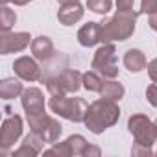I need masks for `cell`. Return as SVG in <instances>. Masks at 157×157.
<instances>
[{
	"instance_id": "31",
	"label": "cell",
	"mask_w": 157,
	"mask_h": 157,
	"mask_svg": "<svg viewBox=\"0 0 157 157\" xmlns=\"http://www.w3.org/2000/svg\"><path fill=\"white\" fill-rule=\"evenodd\" d=\"M148 24H150V28H151V30H155V32H157V11H155V13H151V15L148 17Z\"/></svg>"
},
{
	"instance_id": "28",
	"label": "cell",
	"mask_w": 157,
	"mask_h": 157,
	"mask_svg": "<svg viewBox=\"0 0 157 157\" xmlns=\"http://www.w3.org/2000/svg\"><path fill=\"white\" fill-rule=\"evenodd\" d=\"M146 68H148V74H150V80H151L153 83H157V57L151 59Z\"/></svg>"
},
{
	"instance_id": "16",
	"label": "cell",
	"mask_w": 157,
	"mask_h": 157,
	"mask_svg": "<svg viewBox=\"0 0 157 157\" xmlns=\"http://www.w3.org/2000/svg\"><path fill=\"white\" fill-rule=\"evenodd\" d=\"M124 85L122 83H118V82H115V80H109L107 82H104V85H102V91H100V96L102 98H105V100H113V102H118L122 96H124Z\"/></svg>"
},
{
	"instance_id": "15",
	"label": "cell",
	"mask_w": 157,
	"mask_h": 157,
	"mask_svg": "<svg viewBox=\"0 0 157 157\" xmlns=\"http://www.w3.org/2000/svg\"><path fill=\"white\" fill-rule=\"evenodd\" d=\"M24 89H22V83H21V78H6V80L0 82V96L4 100H11V98H17V96H22Z\"/></svg>"
},
{
	"instance_id": "7",
	"label": "cell",
	"mask_w": 157,
	"mask_h": 157,
	"mask_svg": "<svg viewBox=\"0 0 157 157\" xmlns=\"http://www.w3.org/2000/svg\"><path fill=\"white\" fill-rule=\"evenodd\" d=\"M22 135V118L19 115H11L2 122L0 128V148L2 150H10L19 137Z\"/></svg>"
},
{
	"instance_id": "12",
	"label": "cell",
	"mask_w": 157,
	"mask_h": 157,
	"mask_svg": "<svg viewBox=\"0 0 157 157\" xmlns=\"http://www.w3.org/2000/svg\"><path fill=\"white\" fill-rule=\"evenodd\" d=\"M32 54H33V57L39 59V61H50V59L54 57V54H56L52 39L46 37V35L35 37V39L32 41Z\"/></svg>"
},
{
	"instance_id": "36",
	"label": "cell",
	"mask_w": 157,
	"mask_h": 157,
	"mask_svg": "<svg viewBox=\"0 0 157 157\" xmlns=\"http://www.w3.org/2000/svg\"><path fill=\"white\" fill-rule=\"evenodd\" d=\"M155 155H157V151H155Z\"/></svg>"
},
{
	"instance_id": "13",
	"label": "cell",
	"mask_w": 157,
	"mask_h": 157,
	"mask_svg": "<svg viewBox=\"0 0 157 157\" xmlns=\"http://www.w3.org/2000/svg\"><path fill=\"white\" fill-rule=\"evenodd\" d=\"M83 6L80 2L76 4H67V6H61V10L57 11V21L63 24V26H72L76 24L78 21L83 19Z\"/></svg>"
},
{
	"instance_id": "9",
	"label": "cell",
	"mask_w": 157,
	"mask_h": 157,
	"mask_svg": "<svg viewBox=\"0 0 157 157\" xmlns=\"http://www.w3.org/2000/svg\"><path fill=\"white\" fill-rule=\"evenodd\" d=\"M21 104H22V109H24L26 115L43 113V111H44V94H43V91L37 89V87L24 89L22 98H21Z\"/></svg>"
},
{
	"instance_id": "10",
	"label": "cell",
	"mask_w": 157,
	"mask_h": 157,
	"mask_svg": "<svg viewBox=\"0 0 157 157\" xmlns=\"http://www.w3.org/2000/svg\"><path fill=\"white\" fill-rule=\"evenodd\" d=\"M56 80L67 94H72V93H78L80 87L83 85V74L74 68H65L61 74H56Z\"/></svg>"
},
{
	"instance_id": "23",
	"label": "cell",
	"mask_w": 157,
	"mask_h": 157,
	"mask_svg": "<svg viewBox=\"0 0 157 157\" xmlns=\"http://www.w3.org/2000/svg\"><path fill=\"white\" fill-rule=\"evenodd\" d=\"M44 155H59V157H70V148H68V142L63 140V142H54L50 150L44 151Z\"/></svg>"
},
{
	"instance_id": "27",
	"label": "cell",
	"mask_w": 157,
	"mask_h": 157,
	"mask_svg": "<svg viewBox=\"0 0 157 157\" xmlns=\"http://www.w3.org/2000/svg\"><path fill=\"white\" fill-rule=\"evenodd\" d=\"M131 155H133V157H139V155H151V148H150V146H144V144L135 142V144H133V148H131Z\"/></svg>"
},
{
	"instance_id": "20",
	"label": "cell",
	"mask_w": 157,
	"mask_h": 157,
	"mask_svg": "<svg viewBox=\"0 0 157 157\" xmlns=\"http://www.w3.org/2000/svg\"><path fill=\"white\" fill-rule=\"evenodd\" d=\"M17 22V15L13 10H10L8 6H2V10H0V30L4 32H11L13 24Z\"/></svg>"
},
{
	"instance_id": "24",
	"label": "cell",
	"mask_w": 157,
	"mask_h": 157,
	"mask_svg": "<svg viewBox=\"0 0 157 157\" xmlns=\"http://www.w3.org/2000/svg\"><path fill=\"white\" fill-rule=\"evenodd\" d=\"M41 151L35 148V146H32L30 142H26V140H22V144L13 151V157H35V155H39Z\"/></svg>"
},
{
	"instance_id": "17",
	"label": "cell",
	"mask_w": 157,
	"mask_h": 157,
	"mask_svg": "<svg viewBox=\"0 0 157 157\" xmlns=\"http://www.w3.org/2000/svg\"><path fill=\"white\" fill-rule=\"evenodd\" d=\"M61 133H63V126L59 124V120H56V118L50 117L48 124L44 126V129H43L39 135L43 137V140H44L46 144H54V142H57V139L61 137Z\"/></svg>"
},
{
	"instance_id": "30",
	"label": "cell",
	"mask_w": 157,
	"mask_h": 157,
	"mask_svg": "<svg viewBox=\"0 0 157 157\" xmlns=\"http://www.w3.org/2000/svg\"><path fill=\"white\" fill-rule=\"evenodd\" d=\"M100 153H102V151H100L98 146H91V144H89V146L85 148V151H83V157H100Z\"/></svg>"
},
{
	"instance_id": "4",
	"label": "cell",
	"mask_w": 157,
	"mask_h": 157,
	"mask_svg": "<svg viewBox=\"0 0 157 157\" xmlns=\"http://www.w3.org/2000/svg\"><path fill=\"white\" fill-rule=\"evenodd\" d=\"M91 67L102 74L104 78H115L118 76V59H117V48L113 43H104L96 52H94V57H93V63Z\"/></svg>"
},
{
	"instance_id": "8",
	"label": "cell",
	"mask_w": 157,
	"mask_h": 157,
	"mask_svg": "<svg viewBox=\"0 0 157 157\" xmlns=\"http://www.w3.org/2000/svg\"><path fill=\"white\" fill-rule=\"evenodd\" d=\"M13 70H15V74L21 78V80H24V82H39V80H43L41 67L37 65L35 59H32L28 56H22V57L15 59Z\"/></svg>"
},
{
	"instance_id": "5",
	"label": "cell",
	"mask_w": 157,
	"mask_h": 157,
	"mask_svg": "<svg viewBox=\"0 0 157 157\" xmlns=\"http://www.w3.org/2000/svg\"><path fill=\"white\" fill-rule=\"evenodd\" d=\"M128 129L135 137V142H139V144L151 148L153 142L157 140V126L146 115H140V113L131 115L128 120Z\"/></svg>"
},
{
	"instance_id": "14",
	"label": "cell",
	"mask_w": 157,
	"mask_h": 157,
	"mask_svg": "<svg viewBox=\"0 0 157 157\" xmlns=\"http://www.w3.org/2000/svg\"><path fill=\"white\" fill-rule=\"evenodd\" d=\"M124 67L129 72H140V70H144L148 67V61H146L144 52H140L137 48H129L124 54Z\"/></svg>"
},
{
	"instance_id": "11",
	"label": "cell",
	"mask_w": 157,
	"mask_h": 157,
	"mask_svg": "<svg viewBox=\"0 0 157 157\" xmlns=\"http://www.w3.org/2000/svg\"><path fill=\"white\" fill-rule=\"evenodd\" d=\"M78 43L85 48H91L102 43V24L100 22H87L78 32Z\"/></svg>"
},
{
	"instance_id": "33",
	"label": "cell",
	"mask_w": 157,
	"mask_h": 157,
	"mask_svg": "<svg viewBox=\"0 0 157 157\" xmlns=\"http://www.w3.org/2000/svg\"><path fill=\"white\" fill-rule=\"evenodd\" d=\"M13 2H15L17 6H26L28 2H32V0H13Z\"/></svg>"
},
{
	"instance_id": "21",
	"label": "cell",
	"mask_w": 157,
	"mask_h": 157,
	"mask_svg": "<svg viewBox=\"0 0 157 157\" xmlns=\"http://www.w3.org/2000/svg\"><path fill=\"white\" fill-rule=\"evenodd\" d=\"M67 142H68V148H70V153L72 155H83L85 148L89 146V142L82 135H70L67 139Z\"/></svg>"
},
{
	"instance_id": "25",
	"label": "cell",
	"mask_w": 157,
	"mask_h": 157,
	"mask_svg": "<svg viewBox=\"0 0 157 157\" xmlns=\"http://www.w3.org/2000/svg\"><path fill=\"white\" fill-rule=\"evenodd\" d=\"M146 100L151 107H157V83H151L146 87Z\"/></svg>"
},
{
	"instance_id": "26",
	"label": "cell",
	"mask_w": 157,
	"mask_h": 157,
	"mask_svg": "<svg viewBox=\"0 0 157 157\" xmlns=\"http://www.w3.org/2000/svg\"><path fill=\"white\" fill-rule=\"evenodd\" d=\"M157 11V0H142L140 2V13L151 15Z\"/></svg>"
},
{
	"instance_id": "19",
	"label": "cell",
	"mask_w": 157,
	"mask_h": 157,
	"mask_svg": "<svg viewBox=\"0 0 157 157\" xmlns=\"http://www.w3.org/2000/svg\"><path fill=\"white\" fill-rule=\"evenodd\" d=\"M26 120L30 124V131H35V133H41L44 129V126L48 124L50 117L46 115V111L43 113H32V115H26Z\"/></svg>"
},
{
	"instance_id": "1",
	"label": "cell",
	"mask_w": 157,
	"mask_h": 157,
	"mask_svg": "<svg viewBox=\"0 0 157 157\" xmlns=\"http://www.w3.org/2000/svg\"><path fill=\"white\" fill-rule=\"evenodd\" d=\"M118 118H120V107L117 105V102L100 98V100L93 102V104L87 107L83 124L87 126V129H89L91 133L100 135V133H104L107 128L115 126V124L118 122Z\"/></svg>"
},
{
	"instance_id": "2",
	"label": "cell",
	"mask_w": 157,
	"mask_h": 157,
	"mask_svg": "<svg viewBox=\"0 0 157 157\" xmlns=\"http://www.w3.org/2000/svg\"><path fill=\"white\" fill-rule=\"evenodd\" d=\"M139 13H135L133 10L129 11H118L100 22L102 24V43H113V41H126L133 35L135 32V22H137Z\"/></svg>"
},
{
	"instance_id": "35",
	"label": "cell",
	"mask_w": 157,
	"mask_h": 157,
	"mask_svg": "<svg viewBox=\"0 0 157 157\" xmlns=\"http://www.w3.org/2000/svg\"><path fill=\"white\" fill-rule=\"evenodd\" d=\"M155 126H157V118H155Z\"/></svg>"
},
{
	"instance_id": "3",
	"label": "cell",
	"mask_w": 157,
	"mask_h": 157,
	"mask_svg": "<svg viewBox=\"0 0 157 157\" xmlns=\"http://www.w3.org/2000/svg\"><path fill=\"white\" fill-rule=\"evenodd\" d=\"M48 105L56 115H59L70 122H83L87 107H89L83 98H70L67 94L65 96H52Z\"/></svg>"
},
{
	"instance_id": "29",
	"label": "cell",
	"mask_w": 157,
	"mask_h": 157,
	"mask_svg": "<svg viewBox=\"0 0 157 157\" xmlns=\"http://www.w3.org/2000/svg\"><path fill=\"white\" fill-rule=\"evenodd\" d=\"M135 0H117V10L118 11H129L133 10Z\"/></svg>"
},
{
	"instance_id": "32",
	"label": "cell",
	"mask_w": 157,
	"mask_h": 157,
	"mask_svg": "<svg viewBox=\"0 0 157 157\" xmlns=\"http://www.w3.org/2000/svg\"><path fill=\"white\" fill-rule=\"evenodd\" d=\"M57 2L61 6H67V4H76V2H80V0H57Z\"/></svg>"
},
{
	"instance_id": "18",
	"label": "cell",
	"mask_w": 157,
	"mask_h": 157,
	"mask_svg": "<svg viewBox=\"0 0 157 157\" xmlns=\"http://www.w3.org/2000/svg\"><path fill=\"white\" fill-rule=\"evenodd\" d=\"M102 85H104V80H102V74H98L96 70H89L83 74V87L91 93H100L102 91Z\"/></svg>"
},
{
	"instance_id": "34",
	"label": "cell",
	"mask_w": 157,
	"mask_h": 157,
	"mask_svg": "<svg viewBox=\"0 0 157 157\" xmlns=\"http://www.w3.org/2000/svg\"><path fill=\"white\" fill-rule=\"evenodd\" d=\"M0 2H2V6H6L8 2H13V0H0Z\"/></svg>"
},
{
	"instance_id": "6",
	"label": "cell",
	"mask_w": 157,
	"mask_h": 157,
	"mask_svg": "<svg viewBox=\"0 0 157 157\" xmlns=\"http://www.w3.org/2000/svg\"><path fill=\"white\" fill-rule=\"evenodd\" d=\"M30 39L32 37L26 32H4L0 35V54L8 56L13 52H22L32 44Z\"/></svg>"
},
{
	"instance_id": "22",
	"label": "cell",
	"mask_w": 157,
	"mask_h": 157,
	"mask_svg": "<svg viewBox=\"0 0 157 157\" xmlns=\"http://www.w3.org/2000/svg\"><path fill=\"white\" fill-rule=\"evenodd\" d=\"M111 6H113L111 0H87V8L98 15H105L111 10Z\"/></svg>"
}]
</instances>
